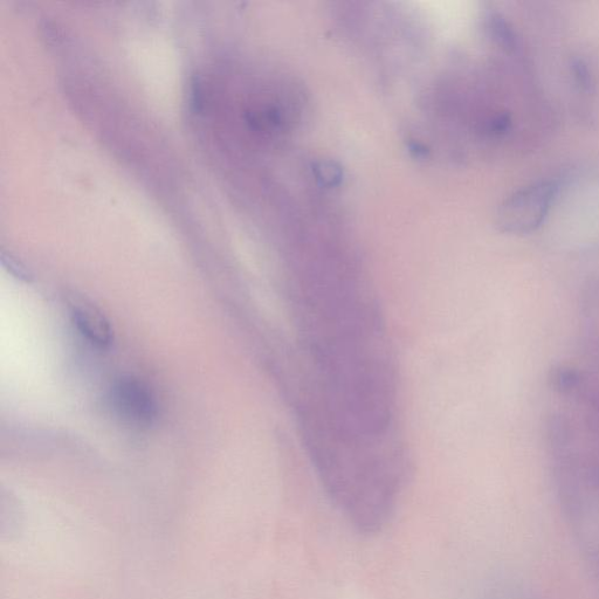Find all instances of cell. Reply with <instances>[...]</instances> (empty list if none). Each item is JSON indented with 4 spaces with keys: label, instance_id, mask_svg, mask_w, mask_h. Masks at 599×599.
Returning <instances> with one entry per match:
<instances>
[{
    "label": "cell",
    "instance_id": "1",
    "mask_svg": "<svg viewBox=\"0 0 599 599\" xmlns=\"http://www.w3.org/2000/svg\"><path fill=\"white\" fill-rule=\"evenodd\" d=\"M560 184L554 179L530 183L509 195L499 206L497 224L502 232L527 236L545 224Z\"/></svg>",
    "mask_w": 599,
    "mask_h": 599
},
{
    "label": "cell",
    "instance_id": "2",
    "mask_svg": "<svg viewBox=\"0 0 599 599\" xmlns=\"http://www.w3.org/2000/svg\"><path fill=\"white\" fill-rule=\"evenodd\" d=\"M112 403L117 415L136 426L151 425L157 417L153 392L134 378H123L114 385Z\"/></svg>",
    "mask_w": 599,
    "mask_h": 599
},
{
    "label": "cell",
    "instance_id": "3",
    "mask_svg": "<svg viewBox=\"0 0 599 599\" xmlns=\"http://www.w3.org/2000/svg\"><path fill=\"white\" fill-rule=\"evenodd\" d=\"M581 326L584 351L587 354L585 369L599 380V279L585 287L581 300Z\"/></svg>",
    "mask_w": 599,
    "mask_h": 599
},
{
    "label": "cell",
    "instance_id": "4",
    "mask_svg": "<svg viewBox=\"0 0 599 599\" xmlns=\"http://www.w3.org/2000/svg\"><path fill=\"white\" fill-rule=\"evenodd\" d=\"M73 319L80 333L96 347L107 348L113 341V332L105 316L87 304L74 305Z\"/></svg>",
    "mask_w": 599,
    "mask_h": 599
},
{
    "label": "cell",
    "instance_id": "5",
    "mask_svg": "<svg viewBox=\"0 0 599 599\" xmlns=\"http://www.w3.org/2000/svg\"><path fill=\"white\" fill-rule=\"evenodd\" d=\"M569 72L577 95L582 96V100H594L598 93V78L591 61L584 55H574L570 59Z\"/></svg>",
    "mask_w": 599,
    "mask_h": 599
},
{
    "label": "cell",
    "instance_id": "6",
    "mask_svg": "<svg viewBox=\"0 0 599 599\" xmlns=\"http://www.w3.org/2000/svg\"><path fill=\"white\" fill-rule=\"evenodd\" d=\"M316 179L325 187L333 188L342 182L343 171L339 164L332 161H321L315 164Z\"/></svg>",
    "mask_w": 599,
    "mask_h": 599
}]
</instances>
